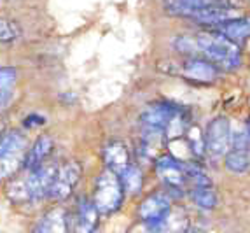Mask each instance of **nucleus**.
<instances>
[{"mask_svg": "<svg viewBox=\"0 0 250 233\" xmlns=\"http://www.w3.org/2000/svg\"><path fill=\"white\" fill-rule=\"evenodd\" d=\"M58 170L56 163H42L41 166L28 170L20 181H13L7 186V196L14 204H35L49 198L54 175Z\"/></svg>", "mask_w": 250, "mask_h": 233, "instance_id": "f257e3e1", "label": "nucleus"}, {"mask_svg": "<svg viewBox=\"0 0 250 233\" xmlns=\"http://www.w3.org/2000/svg\"><path fill=\"white\" fill-rule=\"evenodd\" d=\"M198 53L221 70H236L242 65V49L217 30H203L196 35Z\"/></svg>", "mask_w": 250, "mask_h": 233, "instance_id": "f03ea898", "label": "nucleus"}, {"mask_svg": "<svg viewBox=\"0 0 250 233\" xmlns=\"http://www.w3.org/2000/svg\"><path fill=\"white\" fill-rule=\"evenodd\" d=\"M125 187L121 184L119 175L112 170H104L95 181L93 189V204L98 209L100 216H110L121 209L125 202Z\"/></svg>", "mask_w": 250, "mask_h": 233, "instance_id": "7ed1b4c3", "label": "nucleus"}, {"mask_svg": "<svg viewBox=\"0 0 250 233\" xmlns=\"http://www.w3.org/2000/svg\"><path fill=\"white\" fill-rule=\"evenodd\" d=\"M26 156V139L18 130L0 132V181L11 179Z\"/></svg>", "mask_w": 250, "mask_h": 233, "instance_id": "20e7f679", "label": "nucleus"}, {"mask_svg": "<svg viewBox=\"0 0 250 233\" xmlns=\"http://www.w3.org/2000/svg\"><path fill=\"white\" fill-rule=\"evenodd\" d=\"M171 198L168 193H150L138 205V217L149 233H161L171 214Z\"/></svg>", "mask_w": 250, "mask_h": 233, "instance_id": "39448f33", "label": "nucleus"}, {"mask_svg": "<svg viewBox=\"0 0 250 233\" xmlns=\"http://www.w3.org/2000/svg\"><path fill=\"white\" fill-rule=\"evenodd\" d=\"M231 125L228 117L217 116L205 130V154L212 162H219L228 154L231 146Z\"/></svg>", "mask_w": 250, "mask_h": 233, "instance_id": "423d86ee", "label": "nucleus"}, {"mask_svg": "<svg viewBox=\"0 0 250 233\" xmlns=\"http://www.w3.org/2000/svg\"><path fill=\"white\" fill-rule=\"evenodd\" d=\"M156 174L167 186V193L170 198L184 195V186L188 184L184 174V162L175 158L173 154H165L156 160Z\"/></svg>", "mask_w": 250, "mask_h": 233, "instance_id": "0eeeda50", "label": "nucleus"}, {"mask_svg": "<svg viewBox=\"0 0 250 233\" xmlns=\"http://www.w3.org/2000/svg\"><path fill=\"white\" fill-rule=\"evenodd\" d=\"M81 175H83V168H81L79 162L70 160V162H65L63 165H60L56 175H54L49 198L56 200V202H65L67 198H70L77 184H79Z\"/></svg>", "mask_w": 250, "mask_h": 233, "instance_id": "6e6552de", "label": "nucleus"}, {"mask_svg": "<svg viewBox=\"0 0 250 233\" xmlns=\"http://www.w3.org/2000/svg\"><path fill=\"white\" fill-rule=\"evenodd\" d=\"M224 165L231 174H245L250 170V139L245 130L233 133L231 146L224 156Z\"/></svg>", "mask_w": 250, "mask_h": 233, "instance_id": "1a4fd4ad", "label": "nucleus"}, {"mask_svg": "<svg viewBox=\"0 0 250 233\" xmlns=\"http://www.w3.org/2000/svg\"><path fill=\"white\" fill-rule=\"evenodd\" d=\"M180 113H182V109L179 105H175L173 102H168V100H161V102L150 104L142 113L140 121H142V126L146 130H154V132L165 133V130L171 123V119Z\"/></svg>", "mask_w": 250, "mask_h": 233, "instance_id": "9d476101", "label": "nucleus"}, {"mask_svg": "<svg viewBox=\"0 0 250 233\" xmlns=\"http://www.w3.org/2000/svg\"><path fill=\"white\" fill-rule=\"evenodd\" d=\"M180 74L191 83L198 84H212L219 79L221 75V69L217 65H213L212 62H208L203 56H191L182 63Z\"/></svg>", "mask_w": 250, "mask_h": 233, "instance_id": "9b49d317", "label": "nucleus"}, {"mask_svg": "<svg viewBox=\"0 0 250 233\" xmlns=\"http://www.w3.org/2000/svg\"><path fill=\"white\" fill-rule=\"evenodd\" d=\"M32 233H72V212L63 207H53L42 214Z\"/></svg>", "mask_w": 250, "mask_h": 233, "instance_id": "f8f14e48", "label": "nucleus"}, {"mask_svg": "<svg viewBox=\"0 0 250 233\" xmlns=\"http://www.w3.org/2000/svg\"><path fill=\"white\" fill-rule=\"evenodd\" d=\"M100 221V212L93 200L81 198L72 214V233H95Z\"/></svg>", "mask_w": 250, "mask_h": 233, "instance_id": "ddd939ff", "label": "nucleus"}, {"mask_svg": "<svg viewBox=\"0 0 250 233\" xmlns=\"http://www.w3.org/2000/svg\"><path fill=\"white\" fill-rule=\"evenodd\" d=\"M240 11H238L234 5H212V7H205L200 9L196 13H192L191 20L200 23V25L210 26V28H215V26L222 25L226 21L234 20V18H240Z\"/></svg>", "mask_w": 250, "mask_h": 233, "instance_id": "4468645a", "label": "nucleus"}, {"mask_svg": "<svg viewBox=\"0 0 250 233\" xmlns=\"http://www.w3.org/2000/svg\"><path fill=\"white\" fill-rule=\"evenodd\" d=\"M102 156H104V163L107 166V170L116 172L117 175L131 165V154H129L128 146L123 140H117V139L105 144Z\"/></svg>", "mask_w": 250, "mask_h": 233, "instance_id": "2eb2a0df", "label": "nucleus"}, {"mask_svg": "<svg viewBox=\"0 0 250 233\" xmlns=\"http://www.w3.org/2000/svg\"><path fill=\"white\" fill-rule=\"evenodd\" d=\"M53 146H54V142H53V139H51L49 135H41V137L34 142V146L26 151L23 168L28 172V170H34V168H37V166H41L42 163L46 162L47 156L51 154Z\"/></svg>", "mask_w": 250, "mask_h": 233, "instance_id": "dca6fc26", "label": "nucleus"}, {"mask_svg": "<svg viewBox=\"0 0 250 233\" xmlns=\"http://www.w3.org/2000/svg\"><path fill=\"white\" fill-rule=\"evenodd\" d=\"M212 30H217L224 37H228L234 44H238V42H243L245 39L250 37V18L245 16L234 18V20L226 21V23H222V25L215 26Z\"/></svg>", "mask_w": 250, "mask_h": 233, "instance_id": "f3484780", "label": "nucleus"}, {"mask_svg": "<svg viewBox=\"0 0 250 233\" xmlns=\"http://www.w3.org/2000/svg\"><path fill=\"white\" fill-rule=\"evenodd\" d=\"M189 198L198 209L201 210H213L219 205V196H217L213 186H200V187H191L189 191Z\"/></svg>", "mask_w": 250, "mask_h": 233, "instance_id": "a211bd4d", "label": "nucleus"}, {"mask_svg": "<svg viewBox=\"0 0 250 233\" xmlns=\"http://www.w3.org/2000/svg\"><path fill=\"white\" fill-rule=\"evenodd\" d=\"M119 179H121V184H123V187H125L126 195L135 196L142 191L144 174L137 165H129L126 170H123L121 174H119Z\"/></svg>", "mask_w": 250, "mask_h": 233, "instance_id": "6ab92c4d", "label": "nucleus"}, {"mask_svg": "<svg viewBox=\"0 0 250 233\" xmlns=\"http://www.w3.org/2000/svg\"><path fill=\"white\" fill-rule=\"evenodd\" d=\"M16 81L18 72L14 67H0V107H4L11 98Z\"/></svg>", "mask_w": 250, "mask_h": 233, "instance_id": "aec40b11", "label": "nucleus"}, {"mask_svg": "<svg viewBox=\"0 0 250 233\" xmlns=\"http://www.w3.org/2000/svg\"><path fill=\"white\" fill-rule=\"evenodd\" d=\"M186 142H188L189 153L194 158H203L205 154V133L201 132L198 126H189L188 135H186Z\"/></svg>", "mask_w": 250, "mask_h": 233, "instance_id": "412c9836", "label": "nucleus"}, {"mask_svg": "<svg viewBox=\"0 0 250 233\" xmlns=\"http://www.w3.org/2000/svg\"><path fill=\"white\" fill-rule=\"evenodd\" d=\"M21 37V26L14 20L0 18V44H9Z\"/></svg>", "mask_w": 250, "mask_h": 233, "instance_id": "4be33fe9", "label": "nucleus"}, {"mask_svg": "<svg viewBox=\"0 0 250 233\" xmlns=\"http://www.w3.org/2000/svg\"><path fill=\"white\" fill-rule=\"evenodd\" d=\"M44 117L42 116H39V114H30L28 117L25 119V126L26 128H32V126H41V125H44Z\"/></svg>", "mask_w": 250, "mask_h": 233, "instance_id": "5701e85b", "label": "nucleus"}, {"mask_svg": "<svg viewBox=\"0 0 250 233\" xmlns=\"http://www.w3.org/2000/svg\"><path fill=\"white\" fill-rule=\"evenodd\" d=\"M245 132H247V135H249V139H250V119H249V123H247V128H245Z\"/></svg>", "mask_w": 250, "mask_h": 233, "instance_id": "b1692460", "label": "nucleus"}]
</instances>
